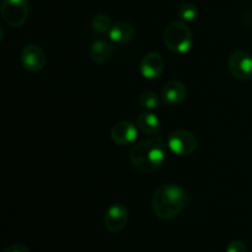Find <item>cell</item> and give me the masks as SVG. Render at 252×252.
<instances>
[{"label":"cell","instance_id":"1","mask_svg":"<svg viewBox=\"0 0 252 252\" xmlns=\"http://www.w3.org/2000/svg\"><path fill=\"white\" fill-rule=\"evenodd\" d=\"M129 161L137 171L150 174L166 161V145L161 137H152L137 143L129 152Z\"/></svg>","mask_w":252,"mask_h":252},{"label":"cell","instance_id":"2","mask_svg":"<svg viewBox=\"0 0 252 252\" xmlns=\"http://www.w3.org/2000/svg\"><path fill=\"white\" fill-rule=\"evenodd\" d=\"M187 203L186 191L176 184L161 185L153 194V212L161 220H170L179 216Z\"/></svg>","mask_w":252,"mask_h":252},{"label":"cell","instance_id":"3","mask_svg":"<svg viewBox=\"0 0 252 252\" xmlns=\"http://www.w3.org/2000/svg\"><path fill=\"white\" fill-rule=\"evenodd\" d=\"M162 41L170 52L184 54L193 46V34L184 21H174L165 27Z\"/></svg>","mask_w":252,"mask_h":252},{"label":"cell","instance_id":"4","mask_svg":"<svg viewBox=\"0 0 252 252\" xmlns=\"http://www.w3.org/2000/svg\"><path fill=\"white\" fill-rule=\"evenodd\" d=\"M1 17L10 27H20L25 25L29 17V1L27 0H2Z\"/></svg>","mask_w":252,"mask_h":252},{"label":"cell","instance_id":"5","mask_svg":"<svg viewBox=\"0 0 252 252\" xmlns=\"http://www.w3.org/2000/svg\"><path fill=\"white\" fill-rule=\"evenodd\" d=\"M197 147V138L189 130L176 129L170 133L167 138V148L170 152L179 157H189L196 152Z\"/></svg>","mask_w":252,"mask_h":252},{"label":"cell","instance_id":"6","mask_svg":"<svg viewBox=\"0 0 252 252\" xmlns=\"http://www.w3.org/2000/svg\"><path fill=\"white\" fill-rule=\"evenodd\" d=\"M228 69L235 79L249 80L252 78V56L244 49L233 52L228 59Z\"/></svg>","mask_w":252,"mask_h":252},{"label":"cell","instance_id":"7","mask_svg":"<svg viewBox=\"0 0 252 252\" xmlns=\"http://www.w3.org/2000/svg\"><path fill=\"white\" fill-rule=\"evenodd\" d=\"M20 62L25 70L30 73H38L43 70L47 64V56L43 48L37 44H27L22 48Z\"/></svg>","mask_w":252,"mask_h":252},{"label":"cell","instance_id":"8","mask_svg":"<svg viewBox=\"0 0 252 252\" xmlns=\"http://www.w3.org/2000/svg\"><path fill=\"white\" fill-rule=\"evenodd\" d=\"M129 220L128 208L122 203H113L107 208L103 218L106 230L112 234H117L126 228Z\"/></svg>","mask_w":252,"mask_h":252},{"label":"cell","instance_id":"9","mask_svg":"<svg viewBox=\"0 0 252 252\" xmlns=\"http://www.w3.org/2000/svg\"><path fill=\"white\" fill-rule=\"evenodd\" d=\"M165 69V62L161 54L158 52H149L142 58L139 71L142 76L148 80H157L162 75Z\"/></svg>","mask_w":252,"mask_h":252},{"label":"cell","instance_id":"10","mask_svg":"<svg viewBox=\"0 0 252 252\" xmlns=\"http://www.w3.org/2000/svg\"><path fill=\"white\" fill-rule=\"evenodd\" d=\"M138 127L129 121H121L111 129V139L117 145H129L137 139Z\"/></svg>","mask_w":252,"mask_h":252},{"label":"cell","instance_id":"11","mask_svg":"<svg viewBox=\"0 0 252 252\" xmlns=\"http://www.w3.org/2000/svg\"><path fill=\"white\" fill-rule=\"evenodd\" d=\"M187 97V88L182 81L171 80L164 85L161 90V100L165 105L176 106L184 102Z\"/></svg>","mask_w":252,"mask_h":252},{"label":"cell","instance_id":"12","mask_svg":"<svg viewBox=\"0 0 252 252\" xmlns=\"http://www.w3.org/2000/svg\"><path fill=\"white\" fill-rule=\"evenodd\" d=\"M135 36V29L132 24L126 21H118L112 25L108 37L116 44H127L133 41Z\"/></svg>","mask_w":252,"mask_h":252},{"label":"cell","instance_id":"13","mask_svg":"<svg viewBox=\"0 0 252 252\" xmlns=\"http://www.w3.org/2000/svg\"><path fill=\"white\" fill-rule=\"evenodd\" d=\"M115 49H113L112 44L108 42L98 39L95 41L90 47V59L95 64L98 65H103L107 63L111 58H112Z\"/></svg>","mask_w":252,"mask_h":252},{"label":"cell","instance_id":"14","mask_svg":"<svg viewBox=\"0 0 252 252\" xmlns=\"http://www.w3.org/2000/svg\"><path fill=\"white\" fill-rule=\"evenodd\" d=\"M137 127L144 134L155 135L160 133L161 123H160V120L157 117V115L147 111V112H142L137 117Z\"/></svg>","mask_w":252,"mask_h":252},{"label":"cell","instance_id":"15","mask_svg":"<svg viewBox=\"0 0 252 252\" xmlns=\"http://www.w3.org/2000/svg\"><path fill=\"white\" fill-rule=\"evenodd\" d=\"M138 102L139 105L142 106L143 108L148 111H153V110H158V108L161 106V100L158 96V94H155L154 91L152 90H147L143 91L142 94L138 97Z\"/></svg>","mask_w":252,"mask_h":252},{"label":"cell","instance_id":"16","mask_svg":"<svg viewBox=\"0 0 252 252\" xmlns=\"http://www.w3.org/2000/svg\"><path fill=\"white\" fill-rule=\"evenodd\" d=\"M91 27H93V30L96 33L105 34L110 32L112 24H111V19L107 15L97 14L91 20Z\"/></svg>","mask_w":252,"mask_h":252},{"label":"cell","instance_id":"17","mask_svg":"<svg viewBox=\"0 0 252 252\" xmlns=\"http://www.w3.org/2000/svg\"><path fill=\"white\" fill-rule=\"evenodd\" d=\"M179 16L181 17L182 21H194L198 16V9L192 2H186V4L181 5V7L179 9Z\"/></svg>","mask_w":252,"mask_h":252},{"label":"cell","instance_id":"18","mask_svg":"<svg viewBox=\"0 0 252 252\" xmlns=\"http://www.w3.org/2000/svg\"><path fill=\"white\" fill-rule=\"evenodd\" d=\"M225 252H248V248L243 241L234 240L228 244Z\"/></svg>","mask_w":252,"mask_h":252},{"label":"cell","instance_id":"19","mask_svg":"<svg viewBox=\"0 0 252 252\" xmlns=\"http://www.w3.org/2000/svg\"><path fill=\"white\" fill-rule=\"evenodd\" d=\"M2 252H30V250L22 244H11V245L6 246Z\"/></svg>","mask_w":252,"mask_h":252}]
</instances>
